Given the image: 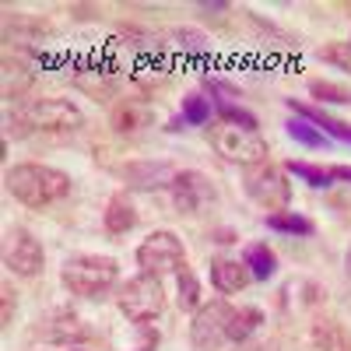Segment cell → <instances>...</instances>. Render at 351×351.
I'll use <instances>...</instances> for the list:
<instances>
[{
  "instance_id": "obj_1",
  "label": "cell",
  "mask_w": 351,
  "mask_h": 351,
  "mask_svg": "<svg viewBox=\"0 0 351 351\" xmlns=\"http://www.w3.org/2000/svg\"><path fill=\"white\" fill-rule=\"evenodd\" d=\"M4 186L25 208H49V204H60L64 197H71L74 180L43 162H18L4 172Z\"/></svg>"
},
{
  "instance_id": "obj_2",
  "label": "cell",
  "mask_w": 351,
  "mask_h": 351,
  "mask_svg": "<svg viewBox=\"0 0 351 351\" xmlns=\"http://www.w3.org/2000/svg\"><path fill=\"white\" fill-rule=\"evenodd\" d=\"M60 281L71 295H81V299H106L109 291L120 281V263L112 256H102V253H77V256H67L64 267H60Z\"/></svg>"
},
{
  "instance_id": "obj_3",
  "label": "cell",
  "mask_w": 351,
  "mask_h": 351,
  "mask_svg": "<svg viewBox=\"0 0 351 351\" xmlns=\"http://www.w3.org/2000/svg\"><path fill=\"white\" fill-rule=\"evenodd\" d=\"M208 144L232 165H260L267 162V141H263L260 130H250V127H239V123H228V120H211L208 123Z\"/></svg>"
},
{
  "instance_id": "obj_4",
  "label": "cell",
  "mask_w": 351,
  "mask_h": 351,
  "mask_svg": "<svg viewBox=\"0 0 351 351\" xmlns=\"http://www.w3.org/2000/svg\"><path fill=\"white\" fill-rule=\"evenodd\" d=\"M116 309H120L130 324H152L165 313V288L155 274H137L127 278L116 288Z\"/></svg>"
},
{
  "instance_id": "obj_5",
  "label": "cell",
  "mask_w": 351,
  "mask_h": 351,
  "mask_svg": "<svg viewBox=\"0 0 351 351\" xmlns=\"http://www.w3.org/2000/svg\"><path fill=\"white\" fill-rule=\"evenodd\" d=\"M137 267H141V274H155V278L180 274L186 267L183 239L169 228H155L152 236L137 246Z\"/></svg>"
},
{
  "instance_id": "obj_6",
  "label": "cell",
  "mask_w": 351,
  "mask_h": 351,
  "mask_svg": "<svg viewBox=\"0 0 351 351\" xmlns=\"http://www.w3.org/2000/svg\"><path fill=\"white\" fill-rule=\"evenodd\" d=\"M243 190L250 193V200H256L260 208H267L271 215L288 211V204H291V183L285 180V169L274 165L271 158L243 169Z\"/></svg>"
},
{
  "instance_id": "obj_7",
  "label": "cell",
  "mask_w": 351,
  "mask_h": 351,
  "mask_svg": "<svg viewBox=\"0 0 351 351\" xmlns=\"http://www.w3.org/2000/svg\"><path fill=\"white\" fill-rule=\"evenodd\" d=\"M18 120L32 130H81L84 127V109L74 99H32L18 109Z\"/></svg>"
},
{
  "instance_id": "obj_8",
  "label": "cell",
  "mask_w": 351,
  "mask_h": 351,
  "mask_svg": "<svg viewBox=\"0 0 351 351\" xmlns=\"http://www.w3.org/2000/svg\"><path fill=\"white\" fill-rule=\"evenodd\" d=\"M4 267L14 278H39L46 267V250L43 243L32 236L28 228L14 225L8 228V239H4Z\"/></svg>"
},
{
  "instance_id": "obj_9",
  "label": "cell",
  "mask_w": 351,
  "mask_h": 351,
  "mask_svg": "<svg viewBox=\"0 0 351 351\" xmlns=\"http://www.w3.org/2000/svg\"><path fill=\"white\" fill-rule=\"evenodd\" d=\"M228 316H232V306L225 299H211L204 302L197 313H193V324H190V337H193V348L200 351H215L228 341Z\"/></svg>"
},
{
  "instance_id": "obj_10",
  "label": "cell",
  "mask_w": 351,
  "mask_h": 351,
  "mask_svg": "<svg viewBox=\"0 0 351 351\" xmlns=\"http://www.w3.org/2000/svg\"><path fill=\"white\" fill-rule=\"evenodd\" d=\"M169 197H172V208L180 211V215H197V211H204L215 200V186H211V180L204 172L183 169V172L172 176Z\"/></svg>"
},
{
  "instance_id": "obj_11",
  "label": "cell",
  "mask_w": 351,
  "mask_h": 351,
  "mask_svg": "<svg viewBox=\"0 0 351 351\" xmlns=\"http://www.w3.org/2000/svg\"><path fill=\"white\" fill-rule=\"evenodd\" d=\"M36 337L46 344H60V348H77L84 341H92V327L74 313V309H53L39 319Z\"/></svg>"
},
{
  "instance_id": "obj_12",
  "label": "cell",
  "mask_w": 351,
  "mask_h": 351,
  "mask_svg": "<svg viewBox=\"0 0 351 351\" xmlns=\"http://www.w3.org/2000/svg\"><path fill=\"white\" fill-rule=\"evenodd\" d=\"M74 84L81 88L84 95H92L95 102H109L116 92H120V74H116L109 64L88 60V64H77V71H74Z\"/></svg>"
},
{
  "instance_id": "obj_13",
  "label": "cell",
  "mask_w": 351,
  "mask_h": 351,
  "mask_svg": "<svg viewBox=\"0 0 351 351\" xmlns=\"http://www.w3.org/2000/svg\"><path fill=\"white\" fill-rule=\"evenodd\" d=\"M152 120H155V106L148 99H134V95L120 99L109 112V127L116 134H137L144 127H152Z\"/></svg>"
},
{
  "instance_id": "obj_14",
  "label": "cell",
  "mask_w": 351,
  "mask_h": 351,
  "mask_svg": "<svg viewBox=\"0 0 351 351\" xmlns=\"http://www.w3.org/2000/svg\"><path fill=\"white\" fill-rule=\"evenodd\" d=\"M250 281H253V274H250V267L243 260H232V256L211 260V285H215V291H221V295H239Z\"/></svg>"
},
{
  "instance_id": "obj_15",
  "label": "cell",
  "mask_w": 351,
  "mask_h": 351,
  "mask_svg": "<svg viewBox=\"0 0 351 351\" xmlns=\"http://www.w3.org/2000/svg\"><path fill=\"white\" fill-rule=\"evenodd\" d=\"M285 106L291 109V116H302V120H309L316 130H324V134H330V137H337V141L351 144V123H344V120H334L330 112L316 109V106H306V102H299V99H285Z\"/></svg>"
},
{
  "instance_id": "obj_16",
  "label": "cell",
  "mask_w": 351,
  "mask_h": 351,
  "mask_svg": "<svg viewBox=\"0 0 351 351\" xmlns=\"http://www.w3.org/2000/svg\"><path fill=\"white\" fill-rule=\"evenodd\" d=\"M102 225L109 236H127V232L137 225V208H134V200L127 193H112L109 204H106V211H102Z\"/></svg>"
},
{
  "instance_id": "obj_17",
  "label": "cell",
  "mask_w": 351,
  "mask_h": 351,
  "mask_svg": "<svg viewBox=\"0 0 351 351\" xmlns=\"http://www.w3.org/2000/svg\"><path fill=\"white\" fill-rule=\"evenodd\" d=\"M263 327V313L256 306H232V316H228V341H250L256 330Z\"/></svg>"
},
{
  "instance_id": "obj_18",
  "label": "cell",
  "mask_w": 351,
  "mask_h": 351,
  "mask_svg": "<svg viewBox=\"0 0 351 351\" xmlns=\"http://www.w3.org/2000/svg\"><path fill=\"white\" fill-rule=\"evenodd\" d=\"M243 263L250 267L253 281H267V278L278 274V256H274V250L267 243H250L243 250Z\"/></svg>"
},
{
  "instance_id": "obj_19",
  "label": "cell",
  "mask_w": 351,
  "mask_h": 351,
  "mask_svg": "<svg viewBox=\"0 0 351 351\" xmlns=\"http://www.w3.org/2000/svg\"><path fill=\"white\" fill-rule=\"evenodd\" d=\"M267 228L285 232V236H313L316 232V225L306 215H299V211H274V215H267Z\"/></svg>"
},
{
  "instance_id": "obj_20",
  "label": "cell",
  "mask_w": 351,
  "mask_h": 351,
  "mask_svg": "<svg viewBox=\"0 0 351 351\" xmlns=\"http://www.w3.org/2000/svg\"><path fill=\"white\" fill-rule=\"evenodd\" d=\"M176 302H180L183 313H197L204 306V295H200V281L183 267L180 274H176Z\"/></svg>"
},
{
  "instance_id": "obj_21",
  "label": "cell",
  "mask_w": 351,
  "mask_h": 351,
  "mask_svg": "<svg viewBox=\"0 0 351 351\" xmlns=\"http://www.w3.org/2000/svg\"><path fill=\"white\" fill-rule=\"evenodd\" d=\"M285 130L295 144H302V148H327V134L316 130L309 120H302V116H291V120L285 123Z\"/></svg>"
},
{
  "instance_id": "obj_22",
  "label": "cell",
  "mask_w": 351,
  "mask_h": 351,
  "mask_svg": "<svg viewBox=\"0 0 351 351\" xmlns=\"http://www.w3.org/2000/svg\"><path fill=\"white\" fill-rule=\"evenodd\" d=\"M127 176H130V180H134L137 186H162V183L169 186L176 172H172L169 165H162V162H158V165L144 162V165H130V169H127Z\"/></svg>"
},
{
  "instance_id": "obj_23",
  "label": "cell",
  "mask_w": 351,
  "mask_h": 351,
  "mask_svg": "<svg viewBox=\"0 0 351 351\" xmlns=\"http://www.w3.org/2000/svg\"><path fill=\"white\" fill-rule=\"evenodd\" d=\"M211 109H215V102L204 95V92H190L183 99V123H190V127L211 123Z\"/></svg>"
},
{
  "instance_id": "obj_24",
  "label": "cell",
  "mask_w": 351,
  "mask_h": 351,
  "mask_svg": "<svg viewBox=\"0 0 351 351\" xmlns=\"http://www.w3.org/2000/svg\"><path fill=\"white\" fill-rule=\"evenodd\" d=\"M285 172H291V176H299L302 183H309L313 190H324V186H330V169H324V165H313V162H288L285 165Z\"/></svg>"
},
{
  "instance_id": "obj_25",
  "label": "cell",
  "mask_w": 351,
  "mask_h": 351,
  "mask_svg": "<svg viewBox=\"0 0 351 351\" xmlns=\"http://www.w3.org/2000/svg\"><path fill=\"white\" fill-rule=\"evenodd\" d=\"M309 95L316 102H330V106H348L351 102V92L344 84H334V81H309Z\"/></svg>"
},
{
  "instance_id": "obj_26",
  "label": "cell",
  "mask_w": 351,
  "mask_h": 351,
  "mask_svg": "<svg viewBox=\"0 0 351 351\" xmlns=\"http://www.w3.org/2000/svg\"><path fill=\"white\" fill-rule=\"evenodd\" d=\"M313 341L324 351H344V330L337 327V319H319L313 327Z\"/></svg>"
},
{
  "instance_id": "obj_27",
  "label": "cell",
  "mask_w": 351,
  "mask_h": 351,
  "mask_svg": "<svg viewBox=\"0 0 351 351\" xmlns=\"http://www.w3.org/2000/svg\"><path fill=\"white\" fill-rule=\"evenodd\" d=\"M28 84H32V71H25L21 64L4 60V95L8 99H18Z\"/></svg>"
},
{
  "instance_id": "obj_28",
  "label": "cell",
  "mask_w": 351,
  "mask_h": 351,
  "mask_svg": "<svg viewBox=\"0 0 351 351\" xmlns=\"http://www.w3.org/2000/svg\"><path fill=\"white\" fill-rule=\"evenodd\" d=\"M316 56H319L324 64L341 67V71H348V74H351V39H348V43H327V46H319V49H316Z\"/></svg>"
},
{
  "instance_id": "obj_29",
  "label": "cell",
  "mask_w": 351,
  "mask_h": 351,
  "mask_svg": "<svg viewBox=\"0 0 351 351\" xmlns=\"http://www.w3.org/2000/svg\"><path fill=\"white\" fill-rule=\"evenodd\" d=\"M172 39H176V49H183L190 56H204V53H208V39H204L200 32H193V28H176Z\"/></svg>"
},
{
  "instance_id": "obj_30",
  "label": "cell",
  "mask_w": 351,
  "mask_h": 351,
  "mask_svg": "<svg viewBox=\"0 0 351 351\" xmlns=\"http://www.w3.org/2000/svg\"><path fill=\"white\" fill-rule=\"evenodd\" d=\"M0 295H4V313H0V319H4V324H11V316H14V306H18L11 281H4V288H0Z\"/></svg>"
},
{
  "instance_id": "obj_31",
  "label": "cell",
  "mask_w": 351,
  "mask_h": 351,
  "mask_svg": "<svg viewBox=\"0 0 351 351\" xmlns=\"http://www.w3.org/2000/svg\"><path fill=\"white\" fill-rule=\"evenodd\" d=\"M330 176H334V180L351 183V165H330Z\"/></svg>"
},
{
  "instance_id": "obj_32",
  "label": "cell",
  "mask_w": 351,
  "mask_h": 351,
  "mask_svg": "<svg viewBox=\"0 0 351 351\" xmlns=\"http://www.w3.org/2000/svg\"><path fill=\"white\" fill-rule=\"evenodd\" d=\"M344 274L351 278V246H348V253H344Z\"/></svg>"
},
{
  "instance_id": "obj_33",
  "label": "cell",
  "mask_w": 351,
  "mask_h": 351,
  "mask_svg": "<svg viewBox=\"0 0 351 351\" xmlns=\"http://www.w3.org/2000/svg\"><path fill=\"white\" fill-rule=\"evenodd\" d=\"M71 351H77V348H71Z\"/></svg>"
},
{
  "instance_id": "obj_34",
  "label": "cell",
  "mask_w": 351,
  "mask_h": 351,
  "mask_svg": "<svg viewBox=\"0 0 351 351\" xmlns=\"http://www.w3.org/2000/svg\"><path fill=\"white\" fill-rule=\"evenodd\" d=\"M137 351H141V348H137Z\"/></svg>"
}]
</instances>
